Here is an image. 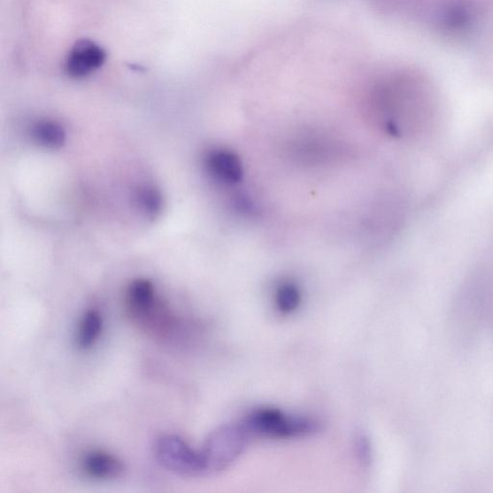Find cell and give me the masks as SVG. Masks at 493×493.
Wrapping results in <instances>:
<instances>
[{"label":"cell","mask_w":493,"mask_h":493,"mask_svg":"<svg viewBox=\"0 0 493 493\" xmlns=\"http://www.w3.org/2000/svg\"><path fill=\"white\" fill-rule=\"evenodd\" d=\"M205 166L216 181L225 184H235L243 177V164L233 151L227 150L208 153Z\"/></svg>","instance_id":"obj_6"},{"label":"cell","mask_w":493,"mask_h":493,"mask_svg":"<svg viewBox=\"0 0 493 493\" xmlns=\"http://www.w3.org/2000/svg\"><path fill=\"white\" fill-rule=\"evenodd\" d=\"M250 435L272 438H300L313 435L320 423L306 416L291 415L275 409L251 412L243 420Z\"/></svg>","instance_id":"obj_2"},{"label":"cell","mask_w":493,"mask_h":493,"mask_svg":"<svg viewBox=\"0 0 493 493\" xmlns=\"http://www.w3.org/2000/svg\"><path fill=\"white\" fill-rule=\"evenodd\" d=\"M84 473L98 480L115 479L122 476L125 466L118 458L103 451H92L82 459Z\"/></svg>","instance_id":"obj_7"},{"label":"cell","mask_w":493,"mask_h":493,"mask_svg":"<svg viewBox=\"0 0 493 493\" xmlns=\"http://www.w3.org/2000/svg\"><path fill=\"white\" fill-rule=\"evenodd\" d=\"M135 204L139 211L149 218H156L160 214L163 205L161 193L152 186H142L135 195Z\"/></svg>","instance_id":"obj_10"},{"label":"cell","mask_w":493,"mask_h":493,"mask_svg":"<svg viewBox=\"0 0 493 493\" xmlns=\"http://www.w3.org/2000/svg\"><path fill=\"white\" fill-rule=\"evenodd\" d=\"M106 60L104 50L93 41L81 40L70 50L65 71L73 79H84L100 70Z\"/></svg>","instance_id":"obj_4"},{"label":"cell","mask_w":493,"mask_h":493,"mask_svg":"<svg viewBox=\"0 0 493 493\" xmlns=\"http://www.w3.org/2000/svg\"><path fill=\"white\" fill-rule=\"evenodd\" d=\"M301 292L297 286L291 281H284L277 289L275 300L278 310L281 313H291L299 308Z\"/></svg>","instance_id":"obj_11"},{"label":"cell","mask_w":493,"mask_h":493,"mask_svg":"<svg viewBox=\"0 0 493 493\" xmlns=\"http://www.w3.org/2000/svg\"><path fill=\"white\" fill-rule=\"evenodd\" d=\"M158 304L155 287L149 280L138 279L130 283L127 292V308L131 320L137 325L147 319Z\"/></svg>","instance_id":"obj_5"},{"label":"cell","mask_w":493,"mask_h":493,"mask_svg":"<svg viewBox=\"0 0 493 493\" xmlns=\"http://www.w3.org/2000/svg\"><path fill=\"white\" fill-rule=\"evenodd\" d=\"M103 328V320L96 311L87 312L81 320L78 344L81 349L92 347L100 336Z\"/></svg>","instance_id":"obj_9"},{"label":"cell","mask_w":493,"mask_h":493,"mask_svg":"<svg viewBox=\"0 0 493 493\" xmlns=\"http://www.w3.org/2000/svg\"><path fill=\"white\" fill-rule=\"evenodd\" d=\"M32 138L43 148L58 150L64 146L65 131L58 122L50 119L39 120L31 128Z\"/></svg>","instance_id":"obj_8"},{"label":"cell","mask_w":493,"mask_h":493,"mask_svg":"<svg viewBox=\"0 0 493 493\" xmlns=\"http://www.w3.org/2000/svg\"><path fill=\"white\" fill-rule=\"evenodd\" d=\"M155 453L158 463L174 474L182 477L204 474L200 451H194L178 435H166L158 438Z\"/></svg>","instance_id":"obj_3"},{"label":"cell","mask_w":493,"mask_h":493,"mask_svg":"<svg viewBox=\"0 0 493 493\" xmlns=\"http://www.w3.org/2000/svg\"><path fill=\"white\" fill-rule=\"evenodd\" d=\"M250 433L243 424L218 427L208 437L200 451L204 474H214L234 465L243 454Z\"/></svg>","instance_id":"obj_1"},{"label":"cell","mask_w":493,"mask_h":493,"mask_svg":"<svg viewBox=\"0 0 493 493\" xmlns=\"http://www.w3.org/2000/svg\"><path fill=\"white\" fill-rule=\"evenodd\" d=\"M355 451L359 463L365 466H368L372 461V446L369 437L359 433L355 440Z\"/></svg>","instance_id":"obj_12"}]
</instances>
